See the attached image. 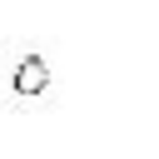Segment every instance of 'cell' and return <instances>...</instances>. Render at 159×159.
<instances>
[{"instance_id": "1", "label": "cell", "mask_w": 159, "mask_h": 159, "mask_svg": "<svg viewBox=\"0 0 159 159\" xmlns=\"http://www.w3.org/2000/svg\"><path fill=\"white\" fill-rule=\"evenodd\" d=\"M10 89H15V94H45V89H50V65H45L40 55H25V60L15 65V75H10Z\"/></svg>"}]
</instances>
